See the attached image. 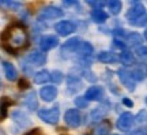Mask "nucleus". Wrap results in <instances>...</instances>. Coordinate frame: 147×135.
<instances>
[{"instance_id":"obj_1","label":"nucleus","mask_w":147,"mask_h":135,"mask_svg":"<svg viewBox=\"0 0 147 135\" xmlns=\"http://www.w3.org/2000/svg\"><path fill=\"white\" fill-rule=\"evenodd\" d=\"M1 40L4 42V47L8 51L14 52V51L26 47L29 37H27V31L22 25H12L4 31V34L1 36Z\"/></svg>"},{"instance_id":"obj_2","label":"nucleus","mask_w":147,"mask_h":135,"mask_svg":"<svg viewBox=\"0 0 147 135\" xmlns=\"http://www.w3.org/2000/svg\"><path fill=\"white\" fill-rule=\"evenodd\" d=\"M38 116L42 121H45L48 124H57L59 119H60V109L57 105H55L49 109H40Z\"/></svg>"},{"instance_id":"obj_3","label":"nucleus","mask_w":147,"mask_h":135,"mask_svg":"<svg viewBox=\"0 0 147 135\" xmlns=\"http://www.w3.org/2000/svg\"><path fill=\"white\" fill-rule=\"evenodd\" d=\"M143 15H146V8L144 5L140 3V1H132L131 3V7L129 10L127 12V18L131 25H134L138 19H140Z\"/></svg>"},{"instance_id":"obj_4","label":"nucleus","mask_w":147,"mask_h":135,"mask_svg":"<svg viewBox=\"0 0 147 135\" xmlns=\"http://www.w3.org/2000/svg\"><path fill=\"white\" fill-rule=\"evenodd\" d=\"M63 10L59 8V7H55V5H49V7H45L42 8L41 12L38 14V21H49V19H57V18H61L63 16Z\"/></svg>"},{"instance_id":"obj_5","label":"nucleus","mask_w":147,"mask_h":135,"mask_svg":"<svg viewBox=\"0 0 147 135\" xmlns=\"http://www.w3.org/2000/svg\"><path fill=\"white\" fill-rule=\"evenodd\" d=\"M80 42L82 41H80V38H78V37H74V38L68 40L67 42H64L63 45H61V49H60L61 56L69 57V56H72L74 53H76L79 45H80Z\"/></svg>"},{"instance_id":"obj_6","label":"nucleus","mask_w":147,"mask_h":135,"mask_svg":"<svg viewBox=\"0 0 147 135\" xmlns=\"http://www.w3.org/2000/svg\"><path fill=\"white\" fill-rule=\"evenodd\" d=\"M117 74H119V79H120V82L125 86L129 92H134L135 90V79H134V77H132V73L129 71V70H127V68H120L119 71H117Z\"/></svg>"},{"instance_id":"obj_7","label":"nucleus","mask_w":147,"mask_h":135,"mask_svg":"<svg viewBox=\"0 0 147 135\" xmlns=\"http://www.w3.org/2000/svg\"><path fill=\"white\" fill-rule=\"evenodd\" d=\"M64 120H65L67 126L72 127V128H76L82 123V115H80L78 109H68L64 115Z\"/></svg>"},{"instance_id":"obj_8","label":"nucleus","mask_w":147,"mask_h":135,"mask_svg":"<svg viewBox=\"0 0 147 135\" xmlns=\"http://www.w3.org/2000/svg\"><path fill=\"white\" fill-rule=\"evenodd\" d=\"M134 121H135L134 115L131 112H124L117 119V127L121 131H128V130H131V127L134 126Z\"/></svg>"},{"instance_id":"obj_9","label":"nucleus","mask_w":147,"mask_h":135,"mask_svg":"<svg viewBox=\"0 0 147 135\" xmlns=\"http://www.w3.org/2000/svg\"><path fill=\"white\" fill-rule=\"evenodd\" d=\"M75 29H76V26H75V23H72L71 21H60L59 23L55 25V30L63 37L69 36L71 33L75 31Z\"/></svg>"},{"instance_id":"obj_10","label":"nucleus","mask_w":147,"mask_h":135,"mask_svg":"<svg viewBox=\"0 0 147 135\" xmlns=\"http://www.w3.org/2000/svg\"><path fill=\"white\" fill-rule=\"evenodd\" d=\"M115 34L124 37L125 45H129V47H138V45H140V44H142V37H140V34H138V33L124 34V33H123V30H117Z\"/></svg>"},{"instance_id":"obj_11","label":"nucleus","mask_w":147,"mask_h":135,"mask_svg":"<svg viewBox=\"0 0 147 135\" xmlns=\"http://www.w3.org/2000/svg\"><path fill=\"white\" fill-rule=\"evenodd\" d=\"M59 45V38L56 36H44L40 40V48H41L44 52L47 51H51L53 48H56Z\"/></svg>"},{"instance_id":"obj_12","label":"nucleus","mask_w":147,"mask_h":135,"mask_svg":"<svg viewBox=\"0 0 147 135\" xmlns=\"http://www.w3.org/2000/svg\"><path fill=\"white\" fill-rule=\"evenodd\" d=\"M26 60L32 66H42L47 63V55L40 52V51H33L32 53H29L26 56Z\"/></svg>"},{"instance_id":"obj_13","label":"nucleus","mask_w":147,"mask_h":135,"mask_svg":"<svg viewBox=\"0 0 147 135\" xmlns=\"http://www.w3.org/2000/svg\"><path fill=\"white\" fill-rule=\"evenodd\" d=\"M104 97V89L101 86H91L84 93V98L87 101H100Z\"/></svg>"},{"instance_id":"obj_14","label":"nucleus","mask_w":147,"mask_h":135,"mask_svg":"<svg viewBox=\"0 0 147 135\" xmlns=\"http://www.w3.org/2000/svg\"><path fill=\"white\" fill-rule=\"evenodd\" d=\"M40 97H41L45 102H51L57 97V89L55 86H44L40 90Z\"/></svg>"},{"instance_id":"obj_15","label":"nucleus","mask_w":147,"mask_h":135,"mask_svg":"<svg viewBox=\"0 0 147 135\" xmlns=\"http://www.w3.org/2000/svg\"><path fill=\"white\" fill-rule=\"evenodd\" d=\"M12 119L19 127H29L30 123H32L30 119L27 117V115L25 112H22V111H18V109L12 112Z\"/></svg>"},{"instance_id":"obj_16","label":"nucleus","mask_w":147,"mask_h":135,"mask_svg":"<svg viewBox=\"0 0 147 135\" xmlns=\"http://www.w3.org/2000/svg\"><path fill=\"white\" fill-rule=\"evenodd\" d=\"M93 51H94V48H93V45H91L90 42L82 41L78 48V51H76V53L79 55V57H80L82 60H84V59H87V57L91 56Z\"/></svg>"},{"instance_id":"obj_17","label":"nucleus","mask_w":147,"mask_h":135,"mask_svg":"<svg viewBox=\"0 0 147 135\" xmlns=\"http://www.w3.org/2000/svg\"><path fill=\"white\" fill-rule=\"evenodd\" d=\"M67 86H68V93H76L82 88V81L76 75H69L67 78Z\"/></svg>"},{"instance_id":"obj_18","label":"nucleus","mask_w":147,"mask_h":135,"mask_svg":"<svg viewBox=\"0 0 147 135\" xmlns=\"http://www.w3.org/2000/svg\"><path fill=\"white\" fill-rule=\"evenodd\" d=\"M3 68H4V74L8 81H15L18 78V73H16V68L14 67V64L8 62H3Z\"/></svg>"},{"instance_id":"obj_19","label":"nucleus","mask_w":147,"mask_h":135,"mask_svg":"<svg viewBox=\"0 0 147 135\" xmlns=\"http://www.w3.org/2000/svg\"><path fill=\"white\" fill-rule=\"evenodd\" d=\"M23 105L29 108L30 111H36L37 109V94L36 92H30V93L27 94L25 100H23Z\"/></svg>"},{"instance_id":"obj_20","label":"nucleus","mask_w":147,"mask_h":135,"mask_svg":"<svg viewBox=\"0 0 147 135\" xmlns=\"http://www.w3.org/2000/svg\"><path fill=\"white\" fill-rule=\"evenodd\" d=\"M91 19L95 23H104L108 19V14L104 10H101V8H93V11H91Z\"/></svg>"},{"instance_id":"obj_21","label":"nucleus","mask_w":147,"mask_h":135,"mask_svg":"<svg viewBox=\"0 0 147 135\" xmlns=\"http://www.w3.org/2000/svg\"><path fill=\"white\" fill-rule=\"evenodd\" d=\"M110 132V124L109 121H101L97 124L93 130V135H109Z\"/></svg>"},{"instance_id":"obj_22","label":"nucleus","mask_w":147,"mask_h":135,"mask_svg":"<svg viewBox=\"0 0 147 135\" xmlns=\"http://www.w3.org/2000/svg\"><path fill=\"white\" fill-rule=\"evenodd\" d=\"M119 60L125 66H132L135 63V57H134V53H131L129 51H121Z\"/></svg>"},{"instance_id":"obj_23","label":"nucleus","mask_w":147,"mask_h":135,"mask_svg":"<svg viewBox=\"0 0 147 135\" xmlns=\"http://www.w3.org/2000/svg\"><path fill=\"white\" fill-rule=\"evenodd\" d=\"M49 79H51V73L47 71V70H41V71L36 73V75H34V82L38 83V85L47 83Z\"/></svg>"},{"instance_id":"obj_24","label":"nucleus","mask_w":147,"mask_h":135,"mask_svg":"<svg viewBox=\"0 0 147 135\" xmlns=\"http://www.w3.org/2000/svg\"><path fill=\"white\" fill-rule=\"evenodd\" d=\"M11 104H12V101L8 100L7 97H3V98L0 100V120L5 119V116H7V108Z\"/></svg>"},{"instance_id":"obj_25","label":"nucleus","mask_w":147,"mask_h":135,"mask_svg":"<svg viewBox=\"0 0 147 135\" xmlns=\"http://www.w3.org/2000/svg\"><path fill=\"white\" fill-rule=\"evenodd\" d=\"M106 4H108V7H109V10H110V12H112L113 15H117V14H120L121 7H123V3H121L120 0H112V1H108Z\"/></svg>"},{"instance_id":"obj_26","label":"nucleus","mask_w":147,"mask_h":135,"mask_svg":"<svg viewBox=\"0 0 147 135\" xmlns=\"http://www.w3.org/2000/svg\"><path fill=\"white\" fill-rule=\"evenodd\" d=\"M98 60L102 63H113L116 60V56L112 52H108V51H102V52L98 55Z\"/></svg>"},{"instance_id":"obj_27","label":"nucleus","mask_w":147,"mask_h":135,"mask_svg":"<svg viewBox=\"0 0 147 135\" xmlns=\"http://www.w3.org/2000/svg\"><path fill=\"white\" fill-rule=\"evenodd\" d=\"M106 107H104V105H101V107H98V108H95L93 112H91V117H93V120H101L104 116H105L106 113Z\"/></svg>"},{"instance_id":"obj_28","label":"nucleus","mask_w":147,"mask_h":135,"mask_svg":"<svg viewBox=\"0 0 147 135\" xmlns=\"http://www.w3.org/2000/svg\"><path fill=\"white\" fill-rule=\"evenodd\" d=\"M0 5L8 8V10H16V8L21 7V1H15V0H3V1H0Z\"/></svg>"},{"instance_id":"obj_29","label":"nucleus","mask_w":147,"mask_h":135,"mask_svg":"<svg viewBox=\"0 0 147 135\" xmlns=\"http://www.w3.org/2000/svg\"><path fill=\"white\" fill-rule=\"evenodd\" d=\"M51 81L55 83H60L63 81V73L61 71H59V70H55L51 73Z\"/></svg>"},{"instance_id":"obj_30","label":"nucleus","mask_w":147,"mask_h":135,"mask_svg":"<svg viewBox=\"0 0 147 135\" xmlns=\"http://www.w3.org/2000/svg\"><path fill=\"white\" fill-rule=\"evenodd\" d=\"M136 121L140 123V124H144L147 123V111H140L136 116Z\"/></svg>"},{"instance_id":"obj_31","label":"nucleus","mask_w":147,"mask_h":135,"mask_svg":"<svg viewBox=\"0 0 147 135\" xmlns=\"http://www.w3.org/2000/svg\"><path fill=\"white\" fill-rule=\"evenodd\" d=\"M89 104V101L84 98V97H76L75 98V105L78 107V108H86Z\"/></svg>"},{"instance_id":"obj_32","label":"nucleus","mask_w":147,"mask_h":135,"mask_svg":"<svg viewBox=\"0 0 147 135\" xmlns=\"http://www.w3.org/2000/svg\"><path fill=\"white\" fill-rule=\"evenodd\" d=\"M131 73H132L134 79H135V82H136V81H139V82H140V81H143V78H144L142 70H139V68H138V70H134V71H131Z\"/></svg>"},{"instance_id":"obj_33","label":"nucleus","mask_w":147,"mask_h":135,"mask_svg":"<svg viewBox=\"0 0 147 135\" xmlns=\"http://www.w3.org/2000/svg\"><path fill=\"white\" fill-rule=\"evenodd\" d=\"M136 53L140 57H144V59H147V47H139L136 49Z\"/></svg>"},{"instance_id":"obj_34","label":"nucleus","mask_w":147,"mask_h":135,"mask_svg":"<svg viewBox=\"0 0 147 135\" xmlns=\"http://www.w3.org/2000/svg\"><path fill=\"white\" fill-rule=\"evenodd\" d=\"M90 5H93L94 8H100V5H105L104 1H87Z\"/></svg>"},{"instance_id":"obj_35","label":"nucleus","mask_w":147,"mask_h":135,"mask_svg":"<svg viewBox=\"0 0 147 135\" xmlns=\"http://www.w3.org/2000/svg\"><path fill=\"white\" fill-rule=\"evenodd\" d=\"M19 85H21V89H26V88H29V83L26 82V81H19Z\"/></svg>"},{"instance_id":"obj_36","label":"nucleus","mask_w":147,"mask_h":135,"mask_svg":"<svg viewBox=\"0 0 147 135\" xmlns=\"http://www.w3.org/2000/svg\"><path fill=\"white\" fill-rule=\"evenodd\" d=\"M63 4L64 5H75V4H78V1H68V0H64Z\"/></svg>"},{"instance_id":"obj_37","label":"nucleus","mask_w":147,"mask_h":135,"mask_svg":"<svg viewBox=\"0 0 147 135\" xmlns=\"http://www.w3.org/2000/svg\"><path fill=\"white\" fill-rule=\"evenodd\" d=\"M123 102H124L125 105H128V107H132V105H134L131 100H128V98H124V100H123Z\"/></svg>"},{"instance_id":"obj_38","label":"nucleus","mask_w":147,"mask_h":135,"mask_svg":"<svg viewBox=\"0 0 147 135\" xmlns=\"http://www.w3.org/2000/svg\"><path fill=\"white\" fill-rule=\"evenodd\" d=\"M131 135H143V134H142V132H138V131H136V132H132Z\"/></svg>"},{"instance_id":"obj_39","label":"nucleus","mask_w":147,"mask_h":135,"mask_svg":"<svg viewBox=\"0 0 147 135\" xmlns=\"http://www.w3.org/2000/svg\"><path fill=\"white\" fill-rule=\"evenodd\" d=\"M143 135H147V128H144V131H143Z\"/></svg>"},{"instance_id":"obj_40","label":"nucleus","mask_w":147,"mask_h":135,"mask_svg":"<svg viewBox=\"0 0 147 135\" xmlns=\"http://www.w3.org/2000/svg\"><path fill=\"white\" fill-rule=\"evenodd\" d=\"M144 38H146V40H147V30L144 31Z\"/></svg>"},{"instance_id":"obj_41","label":"nucleus","mask_w":147,"mask_h":135,"mask_svg":"<svg viewBox=\"0 0 147 135\" xmlns=\"http://www.w3.org/2000/svg\"><path fill=\"white\" fill-rule=\"evenodd\" d=\"M146 104H147V97H146Z\"/></svg>"}]
</instances>
